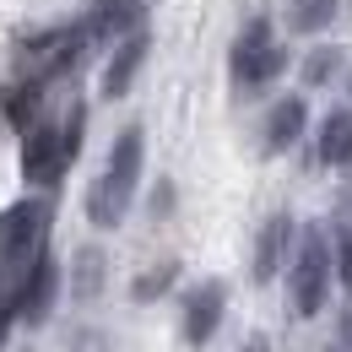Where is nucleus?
<instances>
[{
	"label": "nucleus",
	"mask_w": 352,
	"mask_h": 352,
	"mask_svg": "<svg viewBox=\"0 0 352 352\" xmlns=\"http://www.w3.org/2000/svg\"><path fill=\"white\" fill-rule=\"evenodd\" d=\"M135 184H141V131H125L109 152V168L98 174V184L87 195V217L98 228H120L135 201Z\"/></svg>",
	"instance_id": "1"
},
{
	"label": "nucleus",
	"mask_w": 352,
	"mask_h": 352,
	"mask_svg": "<svg viewBox=\"0 0 352 352\" xmlns=\"http://www.w3.org/2000/svg\"><path fill=\"white\" fill-rule=\"evenodd\" d=\"M331 276H336V244L325 228H304L298 233V250H293V309L298 314H320L331 298Z\"/></svg>",
	"instance_id": "2"
},
{
	"label": "nucleus",
	"mask_w": 352,
	"mask_h": 352,
	"mask_svg": "<svg viewBox=\"0 0 352 352\" xmlns=\"http://www.w3.org/2000/svg\"><path fill=\"white\" fill-rule=\"evenodd\" d=\"M76 141H82V109L71 114V125H33L28 141H22V174L33 184H54L65 174V163L76 157Z\"/></svg>",
	"instance_id": "3"
},
{
	"label": "nucleus",
	"mask_w": 352,
	"mask_h": 352,
	"mask_svg": "<svg viewBox=\"0 0 352 352\" xmlns=\"http://www.w3.org/2000/svg\"><path fill=\"white\" fill-rule=\"evenodd\" d=\"M282 65H287V54L271 38V22L255 16V22L239 33V44H233V82H239V87H265L271 76H282Z\"/></svg>",
	"instance_id": "4"
},
{
	"label": "nucleus",
	"mask_w": 352,
	"mask_h": 352,
	"mask_svg": "<svg viewBox=\"0 0 352 352\" xmlns=\"http://www.w3.org/2000/svg\"><path fill=\"white\" fill-rule=\"evenodd\" d=\"M54 287H60V271H54V261L49 255H38V261L28 265V276H22V287H16V314L22 320H44L49 304H54Z\"/></svg>",
	"instance_id": "5"
},
{
	"label": "nucleus",
	"mask_w": 352,
	"mask_h": 352,
	"mask_svg": "<svg viewBox=\"0 0 352 352\" xmlns=\"http://www.w3.org/2000/svg\"><path fill=\"white\" fill-rule=\"evenodd\" d=\"M217 325H222V287L217 282H201L190 293V304H184V342L190 347H206L217 336Z\"/></svg>",
	"instance_id": "6"
},
{
	"label": "nucleus",
	"mask_w": 352,
	"mask_h": 352,
	"mask_svg": "<svg viewBox=\"0 0 352 352\" xmlns=\"http://www.w3.org/2000/svg\"><path fill=\"white\" fill-rule=\"evenodd\" d=\"M146 44H152V38L135 28L131 38L114 49V60H109V71H103V98H125V92H131L135 71H141V60H146Z\"/></svg>",
	"instance_id": "7"
},
{
	"label": "nucleus",
	"mask_w": 352,
	"mask_h": 352,
	"mask_svg": "<svg viewBox=\"0 0 352 352\" xmlns=\"http://www.w3.org/2000/svg\"><path fill=\"white\" fill-rule=\"evenodd\" d=\"M304 120H309L304 98H282V103L265 114V146H271V152H287V146L304 135Z\"/></svg>",
	"instance_id": "8"
},
{
	"label": "nucleus",
	"mask_w": 352,
	"mask_h": 352,
	"mask_svg": "<svg viewBox=\"0 0 352 352\" xmlns=\"http://www.w3.org/2000/svg\"><path fill=\"white\" fill-rule=\"evenodd\" d=\"M287 244H293V217H271L261 228V250H255V276H261V282H271V276L282 271Z\"/></svg>",
	"instance_id": "9"
},
{
	"label": "nucleus",
	"mask_w": 352,
	"mask_h": 352,
	"mask_svg": "<svg viewBox=\"0 0 352 352\" xmlns=\"http://www.w3.org/2000/svg\"><path fill=\"white\" fill-rule=\"evenodd\" d=\"M320 163L342 168L352 163V109H331L325 125H320Z\"/></svg>",
	"instance_id": "10"
},
{
	"label": "nucleus",
	"mask_w": 352,
	"mask_h": 352,
	"mask_svg": "<svg viewBox=\"0 0 352 352\" xmlns=\"http://www.w3.org/2000/svg\"><path fill=\"white\" fill-rule=\"evenodd\" d=\"M342 0H287V28L293 33H325Z\"/></svg>",
	"instance_id": "11"
},
{
	"label": "nucleus",
	"mask_w": 352,
	"mask_h": 352,
	"mask_svg": "<svg viewBox=\"0 0 352 352\" xmlns=\"http://www.w3.org/2000/svg\"><path fill=\"white\" fill-rule=\"evenodd\" d=\"M336 65H342L336 49H314V54L304 60V82H309V87H325V82L336 76Z\"/></svg>",
	"instance_id": "12"
},
{
	"label": "nucleus",
	"mask_w": 352,
	"mask_h": 352,
	"mask_svg": "<svg viewBox=\"0 0 352 352\" xmlns=\"http://www.w3.org/2000/svg\"><path fill=\"white\" fill-rule=\"evenodd\" d=\"M92 282H98V261H92V255H82V298L92 293Z\"/></svg>",
	"instance_id": "13"
},
{
	"label": "nucleus",
	"mask_w": 352,
	"mask_h": 352,
	"mask_svg": "<svg viewBox=\"0 0 352 352\" xmlns=\"http://www.w3.org/2000/svg\"><path fill=\"white\" fill-rule=\"evenodd\" d=\"M250 352H265V342H261V336H255V342H250Z\"/></svg>",
	"instance_id": "14"
},
{
	"label": "nucleus",
	"mask_w": 352,
	"mask_h": 352,
	"mask_svg": "<svg viewBox=\"0 0 352 352\" xmlns=\"http://www.w3.org/2000/svg\"><path fill=\"white\" fill-rule=\"evenodd\" d=\"M347 92H352V82H347Z\"/></svg>",
	"instance_id": "15"
}]
</instances>
